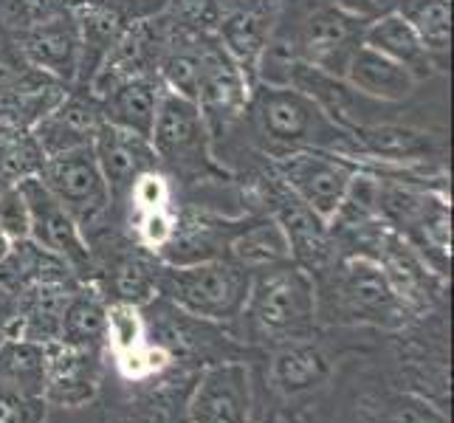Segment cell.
I'll list each match as a JSON object with an SVG mask.
<instances>
[{
  "mask_svg": "<svg viewBox=\"0 0 454 423\" xmlns=\"http://www.w3.org/2000/svg\"><path fill=\"white\" fill-rule=\"evenodd\" d=\"M159 288L181 310L200 319H231L246 310L252 274L226 257H212L159 271Z\"/></svg>",
  "mask_w": 454,
  "mask_h": 423,
  "instance_id": "1",
  "label": "cell"
},
{
  "mask_svg": "<svg viewBox=\"0 0 454 423\" xmlns=\"http://www.w3.org/2000/svg\"><path fill=\"white\" fill-rule=\"evenodd\" d=\"M262 136L283 150H336L348 136L322 107L291 85H265L254 97Z\"/></svg>",
  "mask_w": 454,
  "mask_h": 423,
  "instance_id": "2",
  "label": "cell"
},
{
  "mask_svg": "<svg viewBox=\"0 0 454 423\" xmlns=\"http://www.w3.org/2000/svg\"><path fill=\"white\" fill-rule=\"evenodd\" d=\"M246 308L260 331L277 336H296L313 325L317 291H313V282L302 269L286 262L252 277Z\"/></svg>",
  "mask_w": 454,
  "mask_h": 423,
  "instance_id": "3",
  "label": "cell"
},
{
  "mask_svg": "<svg viewBox=\"0 0 454 423\" xmlns=\"http://www.w3.org/2000/svg\"><path fill=\"white\" fill-rule=\"evenodd\" d=\"M37 178L59 200V207L80 223V229L97 226L99 217L111 207L114 195L107 190V181L97 164L93 147L49 155L43 161Z\"/></svg>",
  "mask_w": 454,
  "mask_h": 423,
  "instance_id": "4",
  "label": "cell"
},
{
  "mask_svg": "<svg viewBox=\"0 0 454 423\" xmlns=\"http://www.w3.org/2000/svg\"><path fill=\"white\" fill-rule=\"evenodd\" d=\"M283 178L294 198H300L305 207L319 215L322 221H333L344 195H348L356 172L348 161L325 150H294L286 153L283 161Z\"/></svg>",
  "mask_w": 454,
  "mask_h": 423,
  "instance_id": "5",
  "label": "cell"
},
{
  "mask_svg": "<svg viewBox=\"0 0 454 423\" xmlns=\"http://www.w3.org/2000/svg\"><path fill=\"white\" fill-rule=\"evenodd\" d=\"M362 31L364 23H358L341 9L325 4L308 14L300 31H296V40L291 43L296 59L341 80L356 49L362 45Z\"/></svg>",
  "mask_w": 454,
  "mask_h": 423,
  "instance_id": "6",
  "label": "cell"
},
{
  "mask_svg": "<svg viewBox=\"0 0 454 423\" xmlns=\"http://www.w3.org/2000/svg\"><path fill=\"white\" fill-rule=\"evenodd\" d=\"M18 51L28 68L49 74L57 82H74L80 76V26L74 20L71 6L54 18L43 20L31 28H23L14 35Z\"/></svg>",
  "mask_w": 454,
  "mask_h": 423,
  "instance_id": "7",
  "label": "cell"
},
{
  "mask_svg": "<svg viewBox=\"0 0 454 423\" xmlns=\"http://www.w3.org/2000/svg\"><path fill=\"white\" fill-rule=\"evenodd\" d=\"M20 190L28 203V217H31L28 238L37 246L49 248L51 255L66 260L71 265V271L85 269L88 246H85L80 223L59 207V200L45 190V184L37 176L20 181Z\"/></svg>",
  "mask_w": 454,
  "mask_h": 423,
  "instance_id": "8",
  "label": "cell"
},
{
  "mask_svg": "<svg viewBox=\"0 0 454 423\" xmlns=\"http://www.w3.org/2000/svg\"><path fill=\"white\" fill-rule=\"evenodd\" d=\"M339 300L353 319L364 322H389L401 313L398 291L393 277L387 274L381 262L370 257H353L341 265L336 282Z\"/></svg>",
  "mask_w": 454,
  "mask_h": 423,
  "instance_id": "9",
  "label": "cell"
},
{
  "mask_svg": "<svg viewBox=\"0 0 454 423\" xmlns=\"http://www.w3.org/2000/svg\"><path fill=\"white\" fill-rule=\"evenodd\" d=\"M203 136H207L203 133V107L164 88L159 99V111H155L153 133H150L155 159H167L176 164L195 161L200 159Z\"/></svg>",
  "mask_w": 454,
  "mask_h": 423,
  "instance_id": "10",
  "label": "cell"
},
{
  "mask_svg": "<svg viewBox=\"0 0 454 423\" xmlns=\"http://www.w3.org/2000/svg\"><path fill=\"white\" fill-rule=\"evenodd\" d=\"M102 107L97 97H62L49 114H45L35 128L31 136L37 138L43 155H59L68 150L90 147L97 130L102 128Z\"/></svg>",
  "mask_w": 454,
  "mask_h": 423,
  "instance_id": "11",
  "label": "cell"
},
{
  "mask_svg": "<svg viewBox=\"0 0 454 423\" xmlns=\"http://www.w3.org/2000/svg\"><path fill=\"white\" fill-rule=\"evenodd\" d=\"M252 406L248 370L240 364H217L203 372L190 401L192 423H246Z\"/></svg>",
  "mask_w": 454,
  "mask_h": 423,
  "instance_id": "12",
  "label": "cell"
},
{
  "mask_svg": "<svg viewBox=\"0 0 454 423\" xmlns=\"http://www.w3.org/2000/svg\"><path fill=\"white\" fill-rule=\"evenodd\" d=\"M90 147H93V155H97V164L107 181L111 195L130 192L133 181L142 176V172H150L155 164V150L150 145V138L121 130L116 124H107V121H102V128L97 130V138H93Z\"/></svg>",
  "mask_w": 454,
  "mask_h": 423,
  "instance_id": "13",
  "label": "cell"
},
{
  "mask_svg": "<svg viewBox=\"0 0 454 423\" xmlns=\"http://www.w3.org/2000/svg\"><path fill=\"white\" fill-rule=\"evenodd\" d=\"M277 12L265 4L254 6H238L229 14H221L217 23V40L229 51V57L238 62V68L248 80V74H257V62L265 51V45L271 40Z\"/></svg>",
  "mask_w": 454,
  "mask_h": 423,
  "instance_id": "14",
  "label": "cell"
},
{
  "mask_svg": "<svg viewBox=\"0 0 454 423\" xmlns=\"http://www.w3.org/2000/svg\"><path fill=\"white\" fill-rule=\"evenodd\" d=\"M341 80L348 82L358 97H370L379 102H403L406 97H412V90L418 85L412 71H406L395 59L379 54L364 43L356 49Z\"/></svg>",
  "mask_w": 454,
  "mask_h": 423,
  "instance_id": "15",
  "label": "cell"
},
{
  "mask_svg": "<svg viewBox=\"0 0 454 423\" xmlns=\"http://www.w3.org/2000/svg\"><path fill=\"white\" fill-rule=\"evenodd\" d=\"M362 43L379 54L395 59L406 71H412L415 80H427L434 71V57L429 54L427 45L420 43L415 28L403 20L401 12H389L384 18L367 23L362 31Z\"/></svg>",
  "mask_w": 454,
  "mask_h": 423,
  "instance_id": "16",
  "label": "cell"
},
{
  "mask_svg": "<svg viewBox=\"0 0 454 423\" xmlns=\"http://www.w3.org/2000/svg\"><path fill=\"white\" fill-rule=\"evenodd\" d=\"M68 271L71 265L66 260L37 246L31 238L14 240L9 255L0 260V288L20 296L49 282H68Z\"/></svg>",
  "mask_w": 454,
  "mask_h": 423,
  "instance_id": "17",
  "label": "cell"
},
{
  "mask_svg": "<svg viewBox=\"0 0 454 423\" xmlns=\"http://www.w3.org/2000/svg\"><path fill=\"white\" fill-rule=\"evenodd\" d=\"M97 389V370L88 344H62L49 350L45 362V389L43 396L57 403L76 406L93 396Z\"/></svg>",
  "mask_w": 454,
  "mask_h": 423,
  "instance_id": "18",
  "label": "cell"
},
{
  "mask_svg": "<svg viewBox=\"0 0 454 423\" xmlns=\"http://www.w3.org/2000/svg\"><path fill=\"white\" fill-rule=\"evenodd\" d=\"M161 90L164 88L159 82V76H138V80L124 82L99 99L102 119L107 124H116L121 130L150 138Z\"/></svg>",
  "mask_w": 454,
  "mask_h": 423,
  "instance_id": "19",
  "label": "cell"
},
{
  "mask_svg": "<svg viewBox=\"0 0 454 423\" xmlns=\"http://www.w3.org/2000/svg\"><path fill=\"white\" fill-rule=\"evenodd\" d=\"M229 260L238 262L248 274H260V271H269V269H277V265L291 262L294 255H291V246H288L283 226L271 217V221L252 223L248 229L234 234L229 240Z\"/></svg>",
  "mask_w": 454,
  "mask_h": 423,
  "instance_id": "20",
  "label": "cell"
},
{
  "mask_svg": "<svg viewBox=\"0 0 454 423\" xmlns=\"http://www.w3.org/2000/svg\"><path fill=\"white\" fill-rule=\"evenodd\" d=\"M283 226L291 255L308 265H319L322 257L327 255V229L319 215H313L300 198H286L283 209L274 217Z\"/></svg>",
  "mask_w": 454,
  "mask_h": 423,
  "instance_id": "21",
  "label": "cell"
},
{
  "mask_svg": "<svg viewBox=\"0 0 454 423\" xmlns=\"http://www.w3.org/2000/svg\"><path fill=\"white\" fill-rule=\"evenodd\" d=\"M358 141L364 145V150L375 159L384 161H418L432 155L434 145L427 133L401 128V124H372V128H356Z\"/></svg>",
  "mask_w": 454,
  "mask_h": 423,
  "instance_id": "22",
  "label": "cell"
},
{
  "mask_svg": "<svg viewBox=\"0 0 454 423\" xmlns=\"http://www.w3.org/2000/svg\"><path fill=\"white\" fill-rule=\"evenodd\" d=\"M45 155L31 130H18L0 124V190L18 186L20 181L37 176Z\"/></svg>",
  "mask_w": 454,
  "mask_h": 423,
  "instance_id": "23",
  "label": "cell"
},
{
  "mask_svg": "<svg viewBox=\"0 0 454 423\" xmlns=\"http://www.w3.org/2000/svg\"><path fill=\"white\" fill-rule=\"evenodd\" d=\"M200 40L203 35H192L186 43L172 45V49L161 57L159 71H161V85L172 93H178L184 99L198 102L200 97V80H203V54H200Z\"/></svg>",
  "mask_w": 454,
  "mask_h": 423,
  "instance_id": "24",
  "label": "cell"
},
{
  "mask_svg": "<svg viewBox=\"0 0 454 423\" xmlns=\"http://www.w3.org/2000/svg\"><path fill=\"white\" fill-rule=\"evenodd\" d=\"M398 12L415 28L429 54H446L451 40V6L449 0H401Z\"/></svg>",
  "mask_w": 454,
  "mask_h": 423,
  "instance_id": "25",
  "label": "cell"
},
{
  "mask_svg": "<svg viewBox=\"0 0 454 423\" xmlns=\"http://www.w3.org/2000/svg\"><path fill=\"white\" fill-rule=\"evenodd\" d=\"M105 313L107 305L97 291H74L66 317H62L59 344H88L105 333Z\"/></svg>",
  "mask_w": 454,
  "mask_h": 423,
  "instance_id": "26",
  "label": "cell"
},
{
  "mask_svg": "<svg viewBox=\"0 0 454 423\" xmlns=\"http://www.w3.org/2000/svg\"><path fill=\"white\" fill-rule=\"evenodd\" d=\"M105 333L111 339V348L116 353V362H128L147 348V331L145 319L138 313V305L130 302H114L105 313Z\"/></svg>",
  "mask_w": 454,
  "mask_h": 423,
  "instance_id": "27",
  "label": "cell"
},
{
  "mask_svg": "<svg viewBox=\"0 0 454 423\" xmlns=\"http://www.w3.org/2000/svg\"><path fill=\"white\" fill-rule=\"evenodd\" d=\"M327 372V364L319 350L313 348H291L283 350L274 362V381L286 393H302V389L317 387Z\"/></svg>",
  "mask_w": 454,
  "mask_h": 423,
  "instance_id": "28",
  "label": "cell"
},
{
  "mask_svg": "<svg viewBox=\"0 0 454 423\" xmlns=\"http://www.w3.org/2000/svg\"><path fill=\"white\" fill-rule=\"evenodd\" d=\"M155 288H159V271H155V265L147 257L130 255L128 260L119 262V269H116L119 302L142 305L145 300H150V294Z\"/></svg>",
  "mask_w": 454,
  "mask_h": 423,
  "instance_id": "29",
  "label": "cell"
},
{
  "mask_svg": "<svg viewBox=\"0 0 454 423\" xmlns=\"http://www.w3.org/2000/svg\"><path fill=\"white\" fill-rule=\"evenodd\" d=\"M169 20L190 35H212L221 23V4L217 0H167Z\"/></svg>",
  "mask_w": 454,
  "mask_h": 423,
  "instance_id": "30",
  "label": "cell"
},
{
  "mask_svg": "<svg viewBox=\"0 0 454 423\" xmlns=\"http://www.w3.org/2000/svg\"><path fill=\"white\" fill-rule=\"evenodd\" d=\"M0 231H4L12 243L26 240L31 231L28 203L23 198L20 184L9 186V190H0Z\"/></svg>",
  "mask_w": 454,
  "mask_h": 423,
  "instance_id": "31",
  "label": "cell"
},
{
  "mask_svg": "<svg viewBox=\"0 0 454 423\" xmlns=\"http://www.w3.org/2000/svg\"><path fill=\"white\" fill-rule=\"evenodd\" d=\"M45 398L0 387V423H43Z\"/></svg>",
  "mask_w": 454,
  "mask_h": 423,
  "instance_id": "32",
  "label": "cell"
},
{
  "mask_svg": "<svg viewBox=\"0 0 454 423\" xmlns=\"http://www.w3.org/2000/svg\"><path fill=\"white\" fill-rule=\"evenodd\" d=\"M130 198H133V207L136 212H150V209H164L169 203V186H167V178L159 176L155 169L150 172H142L133 186H130Z\"/></svg>",
  "mask_w": 454,
  "mask_h": 423,
  "instance_id": "33",
  "label": "cell"
},
{
  "mask_svg": "<svg viewBox=\"0 0 454 423\" xmlns=\"http://www.w3.org/2000/svg\"><path fill=\"white\" fill-rule=\"evenodd\" d=\"M379 423H446V418L437 415L429 403L403 396V398H393L384 403Z\"/></svg>",
  "mask_w": 454,
  "mask_h": 423,
  "instance_id": "34",
  "label": "cell"
},
{
  "mask_svg": "<svg viewBox=\"0 0 454 423\" xmlns=\"http://www.w3.org/2000/svg\"><path fill=\"white\" fill-rule=\"evenodd\" d=\"M172 231H176V221H172L169 207L142 212V217H138V234H142V240L150 248H164L172 238Z\"/></svg>",
  "mask_w": 454,
  "mask_h": 423,
  "instance_id": "35",
  "label": "cell"
},
{
  "mask_svg": "<svg viewBox=\"0 0 454 423\" xmlns=\"http://www.w3.org/2000/svg\"><path fill=\"white\" fill-rule=\"evenodd\" d=\"M331 6L341 9L344 14H350V18H356L358 23H372L384 18V14L389 12H398L401 0H327Z\"/></svg>",
  "mask_w": 454,
  "mask_h": 423,
  "instance_id": "36",
  "label": "cell"
},
{
  "mask_svg": "<svg viewBox=\"0 0 454 423\" xmlns=\"http://www.w3.org/2000/svg\"><path fill=\"white\" fill-rule=\"evenodd\" d=\"M9 248H12V240L6 238L4 231H0V260H4V257L9 255Z\"/></svg>",
  "mask_w": 454,
  "mask_h": 423,
  "instance_id": "37",
  "label": "cell"
},
{
  "mask_svg": "<svg viewBox=\"0 0 454 423\" xmlns=\"http://www.w3.org/2000/svg\"><path fill=\"white\" fill-rule=\"evenodd\" d=\"M0 344H4V336H0Z\"/></svg>",
  "mask_w": 454,
  "mask_h": 423,
  "instance_id": "38",
  "label": "cell"
}]
</instances>
